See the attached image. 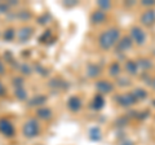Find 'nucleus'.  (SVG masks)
<instances>
[{
  "label": "nucleus",
  "instance_id": "obj_1",
  "mask_svg": "<svg viewBox=\"0 0 155 145\" xmlns=\"http://www.w3.org/2000/svg\"><path fill=\"white\" fill-rule=\"evenodd\" d=\"M119 36H120V31L118 30V29H115V27L104 31L102 34H101L100 40H98L100 47L102 48V49H110V48H113L116 44Z\"/></svg>",
  "mask_w": 155,
  "mask_h": 145
},
{
  "label": "nucleus",
  "instance_id": "obj_2",
  "mask_svg": "<svg viewBox=\"0 0 155 145\" xmlns=\"http://www.w3.org/2000/svg\"><path fill=\"white\" fill-rule=\"evenodd\" d=\"M39 132H40V127H39V123L36 119H28L25 123V126H23V135L28 139L36 137Z\"/></svg>",
  "mask_w": 155,
  "mask_h": 145
},
{
  "label": "nucleus",
  "instance_id": "obj_3",
  "mask_svg": "<svg viewBox=\"0 0 155 145\" xmlns=\"http://www.w3.org/2000/svg\"><path fill=\"white\" fill-rule=\"evenodd\" d=\"M130 39H133L136 42V44L142 46L145 40H146V35H145L142 29L134 26V27H132V30H130Z\"/></svg>",
  "mask_w": 155,
  "mask_h": 145
},
{
  "label": "nucleus",
  "instance_id": "obj_4",
  "mask_svg": "<svg viewBox=\"0 0 155 145\" xmlns=\"http://www.w3.org/2000/svg\"><path fill=\"white\" fill-rule=\"evenodd\" d=\"M0 132H2L4 136L11 137L14 135V126L5 118L0 119Z\"/></svg>",
  "mask_w": 155,
  "mask_h": 145
},
{
  "label": "nucleus",
  "instance_id": "obj_5",
  "mask_svg": "<svg viewBox=\"0 0 155 145\" xmlns=\"http://www.w3.org/2000/svg\"><path fill=\"white\" fill-rule=\"evenodd\" d=\"M116 101H118L119 105L124 106V108H128V106H132L134 105V103L137 100H136V97L133 96V93H123L120 95L118 99H116Z\"/></svg>",
  "mask_w": 155,
  "mask_h": 145
},
{
  "label": "nucleus",
  "instance_id": "obj_6",
  "mask_svg": "<svg viewBox=\"0 0 155 145\" xmlns=\"http://www.w3.org/2000/svg\"><path fill=\"white\" fill-rule=\"evenodd\" d=\"M155 22V11L154 9H149L141 16V23L145 26H151Z\"/></svg>",
  "mask_w": 155,
  "mask_h": 145
},
{
  "label": "nucleus",
  "instance_id": "obj_7",
  "mask_svg": "<svg viewBox=\"0 0 155 145\" xmlns=\"http://www.w3.org/2000/svg\"><path fill=\"white\" fill-rule=\"evenodd\" d=\"M32 29L31 27H28V26H26V27H22L21 30H19L18 32H17V36H18V40L21 42V43H25V42H27L28 39L31 38V35H32Z\"/></svg>",
  "mask_w": 155,
  "mask_h": 145
},
{
  "label": "nucleus",
  "instance_id": "obj_8",
  "mask_svg": "<svg viewBox=\"0 0 155 145\" xmlns=\"http://www.w3.org/2000/svg\"><path fill=\"white\" fill-rule=\"evenodd\" d=\"M96 88L98 89L100 93H109V92H111V91L114 89V87H113L111 83H109V82L101 80V82H98V83L96 84Z\"/></svg>",
  "mask_w": 155,
  "mask_h": 145
},
{
  "label": "nucleus",
  "instance_id": "obj_9",
  "mask_svg": "<svg viewBox=\"0 0 155 145\" xmlns=\"http://www.w3.org/2000/svg\"><path fill=\"white\" fill-rule=\"evenodd\" d=\"M67 106H69V109L71 112H78V110L81 108V101L78 96H72V97H70L69 101H67Z\"/></svg>",
  "mask_w": 155,
  "mask_h": 145
},
{
  "label": "nucleus",
  "instance_id": "obj_10",
  "mask_svg": "<svg viewBox=\"0 0 155 145\" xmlns=\"http://www.w3.org/2000/svg\"><path fill=\"white\" fill-rule=\"evenodd\" d=\"M132 47V39L129 36H124L122 38V40L118 44V51H127Z\"/></svg>",
  "mask_w": 155,
  "mask_h": 145
},
{
  "label": "nucleus",
  "instance_id": "obj_11",
  "mask_svg": "<svg viewBox=\"0 0 155 145\" xmlns=\"http://www.w3.org/2000/svg\"><path fill=\"white\" fill-rule=\"evenodd\" d=\"M105 18H106V13L102 11V9H98L97 12H94L93 14H92V22L93 23H100V22H102L105 21Z\"/></svg>",
  "mask_w": 155,
  "mask_h": 145
},
{
  "label": "nucleus",
  "instance_id": "obj_12",
  "mask_svg": "<svg viewBox=\"0 0 155 145\" xmlns=\"http://www.w3.org/2000/svg\"><path fill=\"white\" fill-rule=\"evenodd\" d=\"M104 105H105V100L102 97V95H97L96 97L93 99V101H92V108L96 109V110L102 109Z\"/></svg>",
  "mask_w": 155,
  "mask_h": 145
},
{
  "label": "nucleus",
  "instance_id": "obj_13",
  "mask_svg": "<svg viewBox=\"0 0 155 145\" xmlns=\"http://www.w3.org/2000/svg\"><path fill=\"white\" fill-rule=\"evenodd\" d=\"M100 72H101V69L94 64H91L87 67V75L91 76V78H96L97 75H100Z\"/></svg>",
  "mask_w": 155,
  "mask_h": 145
},
{
  "label": "nucleus",
  "instance_id": "obj_14",
  "mask_svg": "<svg viewBox=\"0 0 155 145\" xmlns=\"http://www.w3.org/2000/svg\"><path fill=\"white\" fill-rule=\"evenodd\" d=\"M38 117L39 118H41V119H49L52 117V112L48 108H40V109H38Z\"/></svg>",
  "mask_w": 155,
  "mask_h": 145
},
{
  "label": "nucleus",
  "instance_id": "obj_15",
  "mask_svg": "<svg viewBox=\"0 0 155 145\" xmlns=\"http://www.w3.org/2000/svg\"><path fill=\"white\" fill-rule=\"evenodd\" d=\"M125 70H127L130 75H136L137 74V70H138V65L133 61H128L125 64Z\"/></svg>",
  "mask_w": 155,
  "mask_h": 145
},
{
  "label": "nucleus",
  "instance_id": "obj_16",
  "mask_svg": "<svg viewBox=\"0 0 155 145\" xmlns=\"http://www.w3.org/2000/svg\"><path fill=\"white\" fill-rule=\"evenodd\" d=\"M89 137L91 140H93V141H98L101 140V130L98 127H93L89 130Z\"/></svg>",
  "mask_w": 155,
  "mask_h": 145
},
{
  "label": "nucleus",
  "instance_id": "obj_17",
  "mask_svg": "<svg viewBox=\"0 0 155 145\" xmlns=\"http://www.w3.org/2000/svg\"><path fill=\"white\" fill-rule=\"evenodd\" d=\"M16 97L18 100H25L27 97V92L23 88V86H18L16 87Z\"/></svg>",
  "mask_w": 155,
  "mask_h": 145
},
{
  "label": "nucleus",
  "instance_id": "obj_18",
  "mask_svg": "<svg viewBox=\"0 0 155 145\" xmlns=\"http://www.w3.org/2000/svg\"><path fill=\"white\" fill-rule=\"evenodd\" d=\"M133 96L136 97V100H143V99L147 97V92L142 88H137V89H134Z\"/></svg>",
  "mask_w": 155,
  "mask_h": 145
},
{
  "label": "nucleus",
  "instance_id": "obj_19",
  "mask_svg": "<svg viewBox=\"0 0 155 145\" xmlns=\"http://www.w3.org/2000/svg\"><path fill=\"white\" fill-rule=\"evenodd\" d=\"M137 65H138V67H141V69L147 70V69H150V67H151V61L147 60V59H142V60H140V61L137 62Z\"/></svg>",
  "mask_w": 155,
  "mask_h": 145
},
{
  "label": "nucleus",
  "instance_id": "obj_20",
  "mask_svg": "<svg viewBox=\"0 0 155 145\" xmlns=\"http://www.w3.org/2000/svg\"><path fill=\"white\" fill-rule=\"evenodd\" d=\"M47 101V99L44 97V96H41V95H38L36 97H34L32 100H31V103H30V105H43Z\"/></svg>",
  "mask_w": 155,
  "mask_h": 145
},
{
  "label": "nucleus",
  "instance_id": "obj_21",
  "mask_svg": "<svg viewBox=\"0 0 155 145\" xmlns=\"http://www.w3.org/2000/svg\"><path fill=\"white\" fill-rule=\"evenodd\" d=\"M109 71H110V74L113 75V76H118V75L120 74V66H119V64H116V62H114V64L110 66Z\"/></svg>",
  "mask_w": 155,
  "mask_h": 145
},
{
  "label": "nucleus",
  "instance_id": "obj_22",
  "mask_svg": "<svg viewBox=\"0 0 155 145\" xmlns=\"http://www.w3.org/2000/svg\"><path fill=\"white\" fill-rule=\"evenodd\" d=\"M14 36H16V31H14L13 29H9V30L4 32V39L5 40H12Z\"/></svg>",
  "mask_w": 155,
  "mask_h": 145
},
{
  "label": "nucleus",
  "instance_id": "obj_23",
  "mask_svg": "<svg viewBox=\"0 0 155 145\" xmlns=\"http://www.w3.org/2000/svg\"><path fill=\"white\" fill-rule=\"evenodd\" d=\"M98 7H101V8H102V11H104V9H109L111 7V4L107 2V0H100V2H98Z\"/></svg>",
  "mask_w": 155,
  "mask_h": 145
},
{
  "label": "nucleus",
  "instance_id": "obj_24",
  "mask_svg": "<svg viewBox=\"0 0 155 145\" xmlns=\"http://www.w3.org/2000/svg\"><path fill=\"white\" fill-rule=\"evenodd\" d=\"M48 18H49V16H47V14H44L43 17L39 18V23H41V25H43V23H45V22L48 21Z\"/></svg>",
  "mask_w": 155,
  "mask_h": 145
},
{
  "label": "nucleus",
  "instance_id": "obj_25",
  "mask_svg": "<svg viewBox=\"0 0 155 145\" xmlns=\"http://www.w3.org/2000/svg\"><path fill=\"white\" fill-rule=\"evenodd\" d=\"M155 2L154 0H143L142 2V5H154Z\"/></svg>",
  "mask_w": 155,
  "mask_h": 145
},
{
  "label": "nucleus",
  "instance_id": "obj_26",
  "mask_svg": "<svg viewBox=\"0 0 155 145\" xmlns=\"http://www.w3.org/2000/svg\"><path fill=\"white\" fill-rule=\"evenodd\" d=\"M7 9H8V4H0V13L7 12Z\"/></svg>",
  "mask_w": 155,
  "mask_h": 145
},
{
  "label": "nucleus",
  "instance_id": "obj_27",
  "mask_svg": "<svg viewBox=\"0 0 155 145\" xmlns=\"http://www.w3.org/2000/svg\"><path fill=\"white\" fill-rule=\"evenodd\" d=\"M22 71H23V72H26V74H30V72H31V69H30V67H28L27 65H23V66H22Z\"/></svg>",
  "mask_w": 155,
  "mask_h": 145
},
{
  "label": "nucleus",
  "instance_id": "obj_28",
  "mask_svg": "<svg viewBox=\"0 0 155 145\" xmlns=\"http://www.w3.org/2000/svg\"><path fill=\"white\" fill-rule=\"evenodd\" d=\"M4 93H5V87H4L3 83L0 82V96H4Z\"/></svg>",
  "mask_w": 155,
  "mask_h": 145
},
{
  "label": "nucleus",
  "instance_id": "obj_29",
  "mask_svg": "<svg viewBox=\"0 0 155 145\" xmlns=\"http://www.w3.org/2000/svg\"><path fill=\"white\" fill-rule=\"evenodd\" d=\"M4 71H5V67H4V64L2 61H0V75L4 74Z\"/></svg>",
  "mask_w": 155,
  "mask_h": 145
},
{
  "label": "nucleus",
  "instance_id": "obj_30",
  "mask_svg": "<svg viewBox=\"0 0 155 145\" xmlns=\"http://www.w3.org/2000/svg\"><path fill=\"white\" fill-rule=\"evenodd\" d=\"M119 145H133V143H132V141H129V140H125V141L120 143Z\"/></svg>",
  "mask_w": 155,
  "mask_h": 145
},
{
  "label": "nucleus",
  "instance_id": "obj_31",
  "mask_svg": "<svg viewBox=\"0 0 155 145\" xmlns=\"http://www.w3.org/2000/svg\"><path fill=\"white\" fill-rule=\"evenodd\" d=\"M151 86H153V88H155V78H154V80H151Z\"/></svg>",
  "mask_w": 155,
  "mask_h": 145
},
{
  "label": "nucleus",
  "instance_id": "obj_32",
  "mask_svg": "<svg viewBox=\"0 0 155 145\" xmlns=\"http://www.w3.org/2000/svg\"><path fill=\"white\" fill-rule=\"evenodd\" d=\"M154 105H155V101H154Z\"/></svg>",
  "mask_w": 155,
  "mask_h": 145
}]
</instances>
